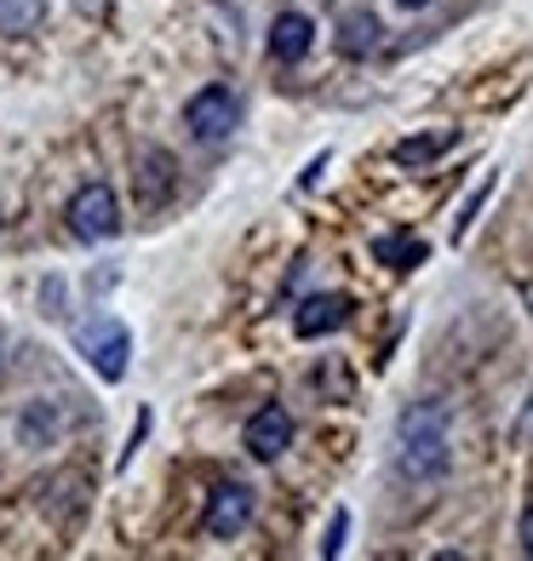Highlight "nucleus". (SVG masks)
I'll return each mask as SVG.
<instances>
[{
  "mask_svg": "<svg viewBox=\"0 0 533 561\" xmlns=\"http://www.w3.org/2000/svg\"><path fill=\"white\" fill-rule=\"evenodd\" d=\"M396 470L408 481H436L447 470V407L413 401L396 419Z\"/></svg>",
  "mask_w": 533,
  "mask_h": 561,
  "instance_id": "obj_1",
  "label": "nucleus"
},
{
  "mask_svg": "<svg viewBox=\"0 0 533 561\" xmlns=\"http://www.w3.org/2000/svg\"><path fill=\"white\" fill-rule=\"evenodd\" d=\"M75 350H81V362L104 378V385H121L126 355H133V333H126L115 316H92V321L75 327Z\"/></svg>",
  "mask_w": 533,
  "mask_h": 561,
  "instance_id": "obj_2",
  "label": "nucleus"
},
{
  "mask_svg": "<svg viewBox=\"0 0 533 561\" xmlns=\"http://www.w3.org/2000/svg\"><path fill=\"white\" fill-rule=\"evenodd\" d=\"M69 229L81 241H110V236H121V201H115V190L110 184H81L69 195Z\"/></svg>",
  "mask_w": 533,
  "mask_h": 561,
  "instance_id": "obj_3",
  "label": "nucleus"
},
{
  "mask_svg": "<svg viewBox=\"0 0 533 561\" xmlns=\"http://www.w3.org/2000/svg\"><path fill=\"white\" fill-rule=\"evenodd\" d=\"M236 121H241V104H236V92H230V87H201L190 104H184V126H190V138H195V144L230 138V133H236Z\"/></svg>",
  "mask_w": 533,
  "mask_h": 561,
  "instance_id": "obj_4",
  "label": "nucleus"
},
{
  "mask_svg": "<svg viewBox=\"0 0 533 561\" xmlns=\"http://www.w3.org/2000/svg\"><path fill=\"white\" fill-rule=\"evenodd\" d=\"M252 510H259V493H252L247 481H218V488L207 493V516H201V527H207V539H241Z\"/></svg>",
  "mask_w": 533,
  "mask_h": 561,
  "instance_id": "obj_5",
  "label": "nucleus"
},
{
  "mask_svg": "<svg viewBox=\"0 0 533 561\" xmlns=\"http://www.w3.org/2000/svg\"><path fill=\"white\" fill-rule=\"evenodd\" d=\"M241 442H247V453L252 458H264V465H275L287 447H293V413L282 401H264L259 413L247 419V430H241Z\"/></svg>",
  "mask_w": 533,
  "mask_h": 561,
  "instance_id": "obj_6",
  "label": "nucleus"
},
{
  "mask_svg": "<svg viewBox=\"0 0 533 561\" xmlns=\"http://www.w3.org/2000/svg\"><path fill=\"white\" fill-rule=\"evenodd\" d=\"M344 321H350V298L344 293H310L293 310V333L298 339H327V333H339Z\"/></svg>",
  "mask_w": 533,
  "mask_h": 561,
  "instance_id": "obj_7",
  "label": "nucleus"
},
{
  "mask_svg": "<svg viewBox=\"0 0 533 561\" xmlns=\"http://www.w3.org/2000/svg\"><path fill=\"white\" fill-rule=\"evenodd\" d=\"M133 190H138V207H161L172 195V156L167 149H138V172H133Z\"/></svg>",
  "mask_w": 533,
  "mask_h": 561,
  "instance_id": "obj_8",
  "label": "nucleus"
},
{
  "mask_svg": "<svg viewBox=\"0 0 533 561\" xmlns=\"http://www.w3.org/2000/svg\"><path fill=\"white\" fill-rule=\"evenodd\" d=\"M310 46H316V23L304 18V12H282V18L270 23V58L275 64H298Z\"/></svg>",
  "mask_w": 533,
  "mask_h": 561,
  "instance_id": "obj_9",
  "label": "nucleus"
},
{
  "mask_svg": "<svg viewBox=\"0 0 533 561\" xmlns=\"http://www.w3.org/2000/svg\"><path fill=\"white\" fill-rule=\"evenodd\" d=\"M373 259L390 270H419L430 259V247L419 236H408V229H385V236H373Z\"/></svg>",
  "mask_w": 533,
  "mask_h": 561,
  "instance_id": "obj_10",
  "label": "nucleus"
},
{
  "mask_svg": "<svg viewBox=\"0 0 533 561\" xmlns=\"http://www.w3.org/2000/svg\"><path fill=\"white\" fill-rule=\"evenodd\" d=\"M378 18L373 12H344L339 18V53L344 58H367V53H378Z\"/></svg>",
  "mask_w": 533,
  "mask_h": 561,
  "instance_id": "obj_11",
  "label": "nucleus"
},
{
  "mask_svg": "<svg viewBox=\"0 0 533 561\" xmlns=\"http://www.w3.org/2000/svg\"><path fill=\"white\" fill-rule=\"evenodd\" d=\"M41 23H46V0H0V35L23 41V35H35Z\"/></svg>",
  "mask_w": 533,
  "mask_h": 561,
  "instance_id": "obj_12",
  "label": "nucleus"
},
{
  "mask_svg": "<svg viewBox=\"0 0 533 561\" xmlns=\"http://www.w3.org/2000/svg\"><path fill=\"white\" fill-rule=\"evenodd\" d=\"M460 144V133H419V138H401L396 144V167H430L442 149Z\"/></svg>",
  "mask_w": 533,
  "mask_h": 561,
  "instance_id": "obj_13",
  "label": "nucleus"
},
{
  "mask_svg": "<svg viewBox=\"0 0 533 561\" xmlns=\"http://www.w3.org/2000/svg\"><path fill=\"white\" fill-rule=\"evenodd\" d=\"M488 195H494V172L481 178V184H476V195H470L465 207H460V218H453V241H465V229H470V218L481 213V201H488Z\"/></svg>",
  "mask_w": 533,
  "mask_h": 561,
  "instance_id": "obj_14",
  "label": "nucleus"
},
{
  "mask_svg": "<svg viewBox=\"0 0 533 561\" xmlns=\"http://www.w3.org/2000/svg\"><path fill=\"white\" fill-rule=\"evenodd\" d=\"M344 533H350V516H344V510H333V527H327V539H321V556H327V561L344 550Z\"/></svg>",
  "mask_w": 533,
  "mask_h": 561,
  "instance_id": "obj_15",
  "label": "nucleus"
},
{
  "mask_svg": "<svg viewBox=\"0 0 533 561\" xmlns=\"http://www.w3.org/2000/svg\"><path fill=\"white\" fill-rule=\"evenodd\" d=\"M511 447H533V390H528L522 413H517V424H511Z\"/></svg>",
  "mask_w": 533,
  "mask_h": 561,
  "instance_id": "obj_16",
  "label": "nucleus"
},
{
  "mask_svg": "<svg viewBox=\"0 0 533 561\" xmlns=\"http://www.w3.org/2000/svg\"><path fill=\"white\" fill-rule=\"evenodd\" d=\"M522 550L533 556V510H528V516H522Z\"/></svg>",
  "mask_w": 533,
  "mask_h": 561,
  "instance_id": "obj_17",
  "label": "nucleus"
},
{
  "mask_svg": "<svg viewBox=\"0 0 533 561\" xmlns=\"http://www.w3.org/2000/svg\"><path fill=\"white\" fill-rule=\"evenodd\" d=\"M396 7H408V12H419V7H430V0H396Z\"/></svg>",
  "mask_w": 533,
  "mask_h": 561,
  "instance_id": "obj_18",
  "label": "nucleus"
},
{
  "mask_svg": "<svg viewBox=\"0 0 533 561\" xmlns=\"http://www.w3.org/2000/svg\"><path fill=\"white\" fill-rule=\"evenodd\" d=\"M81 12H104V0H81Z\"/></svg>",
  "mask_w": 533,
  "mask_h": 561,
  "instance_id": "obj_19",
  "label": "nucleus"
}]
</instances>
